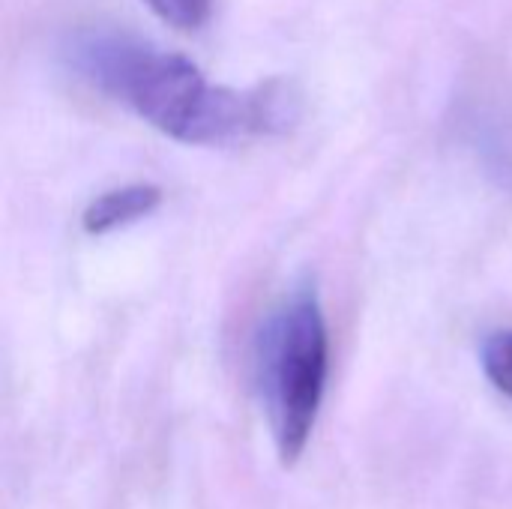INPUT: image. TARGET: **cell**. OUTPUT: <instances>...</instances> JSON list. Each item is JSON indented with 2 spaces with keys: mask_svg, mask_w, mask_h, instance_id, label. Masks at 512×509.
Listing matches in <instances>:
<instances>
[{
  "mask_svg": "<svg viewBox=\"0 0 512 509\" xmlns=\"http://www.w3.org/2000/svg\"><path fill=\"white\" fill-rule=\"evenodd\" d=\"M330 339L315 288H300L273 318L261 345V396L276 450L294 465L315 429L327 387Z\"/></svg>",
  "mask_w": 512,
  "mask_h": 509,
  "instance_id": "cell-1",
  "label": "cell"
},
{
  "mask_svg": "<svg viewBox=\"0 0 512 509\" xmlns=\"http://www.w3.org/2000/svg\"><path fill=\"white\" fill-rule=\"evenodd\" d=\"M483 372L486 378L512 399V330L492 333L483 345Z\"/></svg>",
  "mask_w": 512,
  "mask_h": 509,
  "instance_id": "cell-4",
  "label": "cell"
},
{
  "mask_svg": "<svg viewBox=\"0 0 512 509\" xmlns=\"http://www.w3.org/2000/svg\"><path fill=\"white\" fill-rule=\"evenodd\" d=\"M75 69L99 90L126 102L159 132L186 144L210 90L195 63L123 36H84L72 48Z\"/></svg>",
  "mask_w": 512,
  "mask_h": 509,
  "instance_id": "cell-2",
  "label": "cell"
},
{
  "mask_svg": "<svg viewBox=\"0 0 512 509\" xmlns=\"http://www.w3.org/2000/svg\"><path fill=\"white\" fill-rule=\"evenodd\" d=\"M165 24L177 30H198L213 12V0H144Z\"/></svg>",
  "mask_w": 512,
  "mask_h": 509,
  "instance_id": "cell-5",
  "label": "cell"
},
{
  "mask_svg": "<svg viewBox=\"0 0 512 509\" xmlns=\"http://www.w3.org/2000/svg\"><path fill=\"white\" fill-rule=\"evenodd\" d=\"M162 204V189L150 183H135L123 189H111L99 198H93L81 216V225L87 234L99 237L117 228H126L144 216H150Z\"/></svg>",
  "mask_w": 512,
  "mask_h": 509,
  "instance_id": "cell-3",
  "label": "cell"
}]
</instances>
